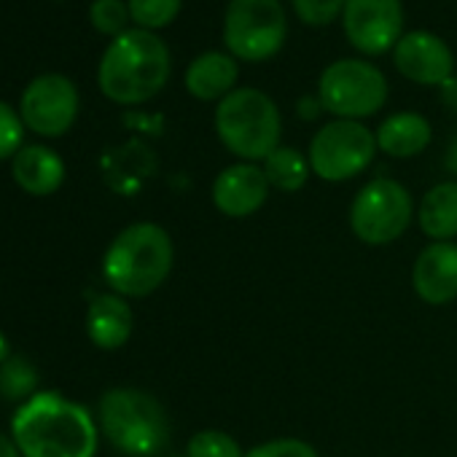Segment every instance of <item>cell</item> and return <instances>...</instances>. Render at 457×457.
Wrapping results in <instances>:
<instances>
[{"label": "cell", "instance_id": "obj_1", "mask_svg": "<svg viewBox=\"0 0 457 457\" xmlns=\"http://www.w3.org/2000/svg\"><path fill=\"white\" fill-rule=\"evenodd\" d=\"M22 457H95L100 425L92 411L60 393H36L12 417Z\"/></svg>", "mask_w": 457, "mask_h": 457}, {"label": "cell", "instance_id": "obj_2", "mask_svg": "<svg viewBox=\"0 0 457 457\" xmlns=\"http://www.w3.org/2000/svg\"><path fill=\"white\" fill-rule=\"evenodd\" d=\"M170 73V46L151 30L129 28L103 52L97 84L116 105H143L167 87Z\"/></svg>", "mask_w": 457, "mask_h": 457}, {"label": "cell", "instance_id": "obj_3", "mask_svg": "<svg viewBox=\"0 0 457 457\" xmlns=\"http://www.w3.org/2000/svg\"><path fill=\"white\" fill-rule=\"evenodd\" d=\"M175 264L167 228L154 220L132 223L113 237L103 259V278L113 294L140 299L164 286Z\"/></svg>", "mask_w": 457, "mask_h": 457}, {"label": "cell", "instance_id": "obj_4", "mask_svg": "<svg viewBox=\"0 0 457 457\" xmlns=\"http://www.w3.org/2000/svg\"><path fill=\"white\" fill-rule=\"evenodd\" d=\"M215 135L240 162L259 164L280 148V108L267 92L256 87H237L215 105Z\"/></svg>", "mask_w": 457, "mask_h": 457}, {"label": "cell", "instance_id": "obj_5", "mask_svg": "<svg viewBox=\"0 0 457 457\" xmlns=\"http://www.w3.org/2000/svg\"><path fill=\"white\" fill-rule=\"evenodd\" d=\"M97 425L111 446L129 457H154L170 441L164 406L140 387L105 390L97 403Z\"/></svg>", "mask_w": 457, "mask_h": 457}, {"label": "cell", "instance_id": "obj_6", "mask_svg": "<svg viewBox=\"0 0 457 457\" xmlns=\"http://www.w3.org/2000/svg\"><path fill=\"white\" fill-rule=\"evenodd\" d=\"M288 38L283 0H228L223 12V46L237 62H267Z\"/></svg>", "mask_w": 457, "mask_h": 457}, {"label": "cell", "instance_id": "obj_7", "mask_svg": "<svg viewBox=\"0 0 457 457\" xmlns=\"http://www.w3.org/2000/svg\"><path fill=\"white\" fill-rule=\"evenodd\" d=\"M390 87L385 73L361 57L334 60L323 68L318 81V100L334 119L361 121L379 113L387 103Z\"/></svg>", "mask_w": 457, "mask_h": 457}, {"label": "cell", "instance_id": "obj_8", "mask_svg": "<svg viewBox=\"0 0 457 457\" xmlns=\"http://www.w3.org/2000/svg\"><path fill=\"white\" fill-rule=\"evenodd\" d=\"M414 202L403 183L393 178L369 180L350 204V228L366 245H390L411 226Z\"/></svg>", "mask_w": 457, "mask_h": 457}, {"label": "cell", "instance_id": "obj_9", "mask_svg": "<svg viewBox=\"0 0 457 457\" xmlns=\"http://www.w3.org/2000/svg\"><path fill=\"white\" fill-rule=\"evenodd\" d=\"M377 151V135L363 121L334 119L312 135L307 159L320 180L342 183L369 170Z\"/></svg>", "mask_w": 457, "mask_h": 457}, {"label": "cell", "instance_id": "obj_10", "mask_svg": "<svg viewBox=\"0 0 457 457\" xmlns=\"http://www.w3.org/2000/svg\"><path fill=\"white\" fill-rule=\"evenodd\" d=\"M20 116L28 129L41 137L65 135L79 116V89L62 73H44L33 79L20 100Z\"/></svg>", "mask_w": 457, "mask_h": 457}, {"label": "cell", "instance_id": "obj_11", "mask_svg": "<svg viewBox=\"0 0 457 457\" xmlns=\"http://www.w3.org/2000/svg\"><path fill=\"white\" fill-rule=\"evenodd\" d=\"M347 44L363 57H382L395 49L403 30L401 0H347L342 12Z\"/></svg>", "mask_w": 457, "mask_h": 457}, {"label": "cell", "instance_id": "obj_12", "mask_svg": "<svg viewBox=\"0 0 457 457\" xmlns=\"http://www.w3.org/2000/svg\"><path fill=\"white\" fill-rule=\"evenodd\" d=\"M395 71L420 87H444L454 76V52L430 30H409L393 49Z\"/></svg>", "mask_w": 457, "mask_h": 457}, {"label": "cell", "instance_id": "obj_13", "mask_svg": "<svg viewBox=\"0 0 457 457\" xmlns=\"http://www.w3.org/2000/svg\"><path fill=\"white\" fill-rule=\"evenodd\" d=\"M270 191L272 186L262 164L237 162L215 175L210 196L218 212H223L226 218H248L267 204Z\"/></svg>", "mask_w": 457, "mask_h": 457}, {"label": "cell", "instance_id": "obj_14", "mask_svg": "<svg viewBox=\"0 0 457 457\" xmlns=\"http://www.w3.org/2000/svg\"><path fill=\"white\" fill-rule=\"evenodd\" d=\"M411 286L425 304L444 307L457 299V243H430L420 251Z\"/></svg>", "mask_w": 457, "mask_h": 457}, {"label": "cell", "instance_id": "obj_15", "mask_svg": "<svg viewBox=\"0 0 457 457\" xmlns=\"http://www.w3.org/2000/svg\"><path fill=\"white\" fill-rule=\"evenodd\" d=\"M237 79H240V62L228 52L210 49L188 62L183 84L194 100L220 103L226 95H232L237 89Z\"/></svg>", "mask_w": 457, "mask_h": 457}, {"label": "cell", "instance_id": "obj_16", "mask_svg": "<svg viewBox=\"0 0 457 457\" xmlns=\"http://www.w3.org/2000/svg\"><path fill=\"white\" fill-rule=\"evenodd\" d=\"M135 326L132 307L119 294H100L87 310V334L100 350H119L129 342Z\"/></svg>", "mask_w": 457, "mask_h": 457}, {"label": "cell", "instance_id": "obj_17", "mask_svg": "<svg viewBox=\"0 0 457 457\" xmlns=\"http://www.w3.org/2000/svg\"><path fill=\"white\" fill-rule=\"evenodd\" d=\"M17 186L33 196H49L65 183V162L49 145H22L12 159Z\"/></svg>", "mask_w": 457, "mask_h": 457}, {"label": "cell", "instance_id": "obj_18", "mask_svg": "<svg viewBox=\"0 0 457 457\" xmlns=\"http://www.w3.org/2000/svg\"><path fill=\"white\" fill-rule=\"evenodd\" d=\"M377 148L390 156V159H411L420 156L430 140H433V127L422 113L414 111H398L390 113L379 127H377Z\"/></svg>", "mask_w": 457, "mask_h": 457}, {"label": "cell", "instance_id": "obj_19", "mask_svg": "<svg viewBox=\"0 0 457 457\" xmlns=\"http://www.w3.org/2000/svg\"><path fill=\"white\" fill-rule=\"evenodd\" d=\"M417 220L433 243H452L457 237V180H444L428 188Z\"/></svg>", "mask_w": 457, "mask_h": 457}, {"label": "cell", "instance_id": "obj_20", "mask_svg": "<svg viewBox=\"0 0 457 457\" xmlns=\"http://www.w3.org/2000/svg\"><path fill=\"white\" fill-rule=\"evenodd\" d=\"M262 167H264V175H267L270 186L278 188V191H286V194H294V191L304 188V183H307V178L312 172L310 159L294 145L275 148L262 162Z\"/></svg>", "mask_w": 457, "mask_h": 457}, {"label": "cell", "instance_id": "obj_21", "mask_svg": "<svg viewBox=\"0 0 457 457\" xmlns=\"http://www.w3.org/2000/svg\"><path fill=\"white\" fill-rule=\"evenodd\" d=\"M38 382L36 363L25 355H9L0 363V395L6 401H30L38 393Z\"/></svg>", "mask_w": 457, "mask_h": 457}, {"label": "cell", "instance_id": "obj_22", "mask_svg": "<svg viewBox=\"0 0 457 457\" xmlns=\"http://www.w3.org/2000/svg\"><path fill=\"white\" fill-rule=\"evenodd\" d=\"M127 6H129V17L135 28L156 33V30L170 28L178 20L183 0H127Z\"/></svg>", "mask_w": 457, "mask_h": 457}, {"label": "cell", "instance_id": "obj_23", "mask_svg": "<svg viewBox=\"0 0 457 457\" xmlns=\"http://www.w3.org/2000/svg\"><path fill=\"white\" fill-rule=\"evenodd\" d=\"M186 457H245L240 441L226 430H196L186 444Z\"/></svg>", "mask_w": 457, "mask_h": 457}, {"label": "cell", "instance_id": "obj_24", "mask_svg": "<svg viewBox=\"0 0 457 457\" xmlns=\"http://www.w3.org/2000/svg\"><path fill=\"white\" fill-rule=\"evenodd\" d=\"M89 22L100 36H111V41H113L116 36L129 30V22H132L129 6L124 0H92Z\"/></svg>", "mask_w": 457, "mask_h": 457}, {"label": "cell", "instance_id": "obj_25", "mask_svg": "<svg viewBox=\"0 0 457 457\" xmlns=\"http://www.w3.org/2000/svg\"><path fill=\"white\" fill-rule=\"evenodd\" d=\"M347 0H291V9L299 17V22L310 28H326L337 20H342Z\"/></svg>", "mask_w": 457, "mask_h": 457}, {"label": "cell", "instance_id": "obj_26", "mask_svg": "<svg viewBox=\"0 0 457 457\" xmlns=\"http://www.w3.org/2000/svg\"><path fill=\"white\" fill-rule=\"evenodd\" d=\"M22 137H25V121L22 116L0 100V162L4 159H14L22 148Z\"/></svg>", "mask_w": 457, "mask_h": 457}, {"label": "cell", "instance_id": "obj_27", "mask_svg": "<svg viewBox=\"0 0 457 457\" xmlns=\"http://www.w3.org/2000/svg\"><path fill=\"white\" fill-rule=\"evenodd\" d=\"M245 457H318V452L304 438H272L248 449Z\"/></svg>", "mask_w": 457, "mask_h": 457}, {"label": "cell", "instance_id": "obj_28", "mask_svg": "<svg viewBox=\"0 0 457 457\" xmlns=\"http://www.w3.org/2000/svg\"><path fill=\"white\" fill-rule=\"evenodd\" d=\"M296 111H299V116H302V119L312 121V119H318V116L323 113V105H320L318 95H307V97H302V100H299Z\"/></svg>", "mask_w": 457, "mask_h": 457}, {"label": "cell", "instance_id": "obj_29", "mask_svg": "<svg viewBox=\"0 0 457 457\" xmlns=\"http://www.w3.org/2000/svg\"><path fill=\"white\" fill-rule=\"evenodd\" d=\"M441 89V100L449 105V108H454L457 111V76H452L444 87H438Z\"/></svg>", "mask_w": 457, "mask_h": 457}, {"label": "cell", "instance_id": "obj_30", "mask_svg": "<svg viewBox=\"0 0 457 457\" xmlns=\"http://www.w3.org/2000/svg\"><path fill=\"white\" fill-rule=\"evenodd\" d=\"M0 457H22V452L17 449L14 438L6 436V433H0Z\"/></svg>", "mask_w": 457, "mask_h": 457}, {"label": "cell", "instance_id": "obj_31", "mask_svg": "<svg viewBox=\"0 0 457 457\" xmlns=\"http://www.w3.org/2000/svg\"><path fill=\"white\" fill-rule=\"evenodd\" d=\"M446 170L457 175V137L452 140V145H449V151H446Z\"/></svg>", "mask_w": 457, "mask_h": 457}, {"label": "cell", "instance_id": "obj_32", "mask_svg": "<svg viewBox=\"0 0 457 457\" xmlns=\"http://www.w3.org/2000/svg\"><path fill=\"white\" fill-rule=\"evenodd\" d=\"M12 355V345H9V339H6V334L0 331V363H4L6 358Z\"/></svg>", "mask_w": 457, "mask_h": 457}, {"label": "cell", "instance_id": "obj_33", "mask_svg": "<svg viewBox=\"0 0 457 457\" xmlns=\"http://www.w3.org/2000/svg\"><path fill=\"white\" fill-rule=\"evenodd\" d=\"M175 457H186V454H175Z\"/></svg>", "mask_w": 457, "mask_h": 457}]
</instances>
